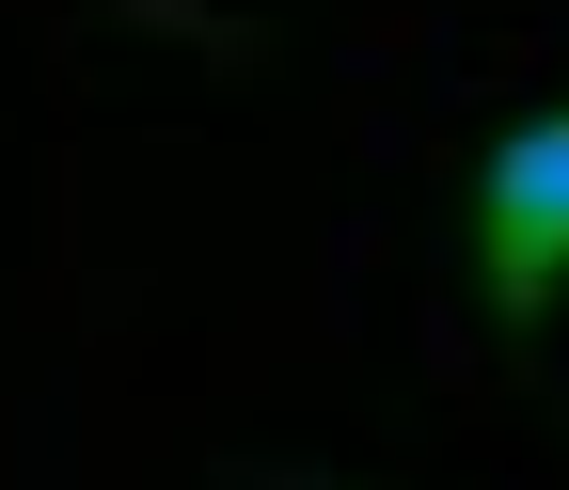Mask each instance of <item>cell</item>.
Wrapping results in <instances>:
<instances>
[{"label": "cell", "instance_id": "cell-1", "mask_svg": "<svg viewBox=\"0 0 569 490\" xmlns=\"http://www.w3.org/2000/svg\"><path fill=\"white\" fill-rule=\"evenodd\" d=\"M459 269H475V301L507 317V332H538V317L569 301V96H538L507 143L475 159V190H459Z\"/></svg>", "mask_w": 569, "mask_h": 490}]
</instances>
